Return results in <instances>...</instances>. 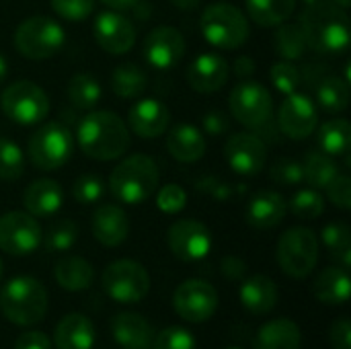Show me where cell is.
Here are the masks:
<instances>
[{
  "label": "cell",
  "mask_w": 351,
  "mask_h": 349,
  "mask_svg": "<svg viewBox=\"0 0 351 349\" xmlns=\"http://www.w3.org/2000/svg\"><path fill=\"white\" fill-rule=\"evenodd\" d=\"M152 349H195V339L183 327H167L154 335Z\"/></svg>",
  "instance_id": "44"
},
{
  "label": "cell",
  "mask_w": 351,
  "mask_h": 349,
  "mask_svg": "<svg viewBox=\"0 0 351 349\" xmlns=\"http://www.w3.org/2000/svg\"><path fill=\"white\" fill-rule=\"evenodd\" d=\"M317 105L306 95L292 93L282 103L278 113V123L282 134L292 140H304L317 130Z\"/></svg>",
  "instance_id": "16"
},
{
  "label": "cell",
  "mask_w": 351,
  "mask_h": 349,
  "mask_svg": "<svg viewBox=\"0 0 351 349\" xmlns=\"http://www.w3.org/2000/svg\"><path fill=\"white\" fill-rule=\"evenodd\" d=\"M241 302L253 315H267L278 304V286L267 276H253L241 286Z\"/></svg>",
  "instance_id": "26"
},
{
  "label": "cell",
  "mask_w": 351,
  "mask_h": 349,
  "mask_svg": "<svg viewBox=\"0 0 351 349\" xmlns=\"http://www.w3.org/2000/svg\"><path fill=\"white\" fill-rule=\"evenodd\" d=\"M101 2H105L107 6H111L115 10H123V8H132L138 0H101Z\"/></svg>",
  "instance_id": "55"
},
{
  "label": "cell",
  "mask_w": 351,
  "mask_h": 349,
  "mask_svg": "<svg viewBox=\"0 0 351 349\" xmlns=\"http://www.w3.org/2000/svg\"><path fill=\"white\" fill-rule=\"evenodd\" d=\"M296 0H247L249 16L261 27H278L290 19Z\"/></svg>",
  "instance_id": "32"
},
{
  "label": "cell",
  "mask_w": 351,
  "mask_h": 349,
  "mask_svg": "<svg viewBox=\"0 0 351 349\" xmlns=\"http://www.w3.org/2000/svg\"><path fill=\"white\" fill-rule=\"evenodd\" d=\"M350 276L346 267H327L315 280V296L329 306L346 304L350 298Z\"/></svg>",
  "instance_id": "29"
},
{
  "label": "cell",
  "mask_w": 351,
  "mask_h": 349,
  "mask_svg": "<svg viewBox=\"0 0 351 349\" xmlns=\"http://www.w3.org/2000/svg\"><path fill=\"white\" fill-rule=\"evenodd\" d=\"M224 278L237 282V280H243L245 274H247V263L241 259V257H234V255H228L222 259V265H220Z\"/></svg>",
  "instance_id": "51"
},
{
  "label": "cell",
  "mask_w": 351,
  "mask_h": 349,
  "mask_svg": "<svg viewBox=\"0 0 351 349\" xmlns=\"http://www.w3.org/2000/svg\"><path fill=\"white\" fill-rule=\"evenodd\" d=\"M177 8H181V10H193V8H197L199 6V0H171Z\"/></svg>",
  "instance_id": "56"
},
{
  "label": "cell",
  "mask_w": 351,
  "mask_h": 349,
  "mask_svg": "<svg viewBox=\"0 0 351 349\" xmlns=\"http://www.w3.org/2000/svg\"><path fill=\"white\" fill-rule=\"evenodd\" d=\"M51 8L68 21H84L93 8H95V0H51Z\"/></svg>",
  "instance_id": "47"
},
{
  "label": "cell",
  "mask_w": 351,
  "mask_h": 349,
  "mask_svg": "<svg viewBox=\"0 0 351 349\" xmlns=\"http://www.w3.org/2000/svg\"><path fill=\"white\" fill-rule=\"evenodd\" d=\"M333 4H337V6H341V8H348L351 4V0H331Z\"/></svg>",
  "instance_id": "58"
},
{
  "label": "cell",
  "mask_w": 351,
  "mask_h": 349,
  "mask_svg": "<svg viewBox=\"0 0 351 349\" xmlns=\"http://www.w3.org/2000/svg\"><path fill=\"white\" fill-rule=\"evenodd\" d=\"M171 253L181 261H199L212 249V234L206 224L197 220H179L167 234Z\"/></svg>",
  "instance_id": "14"
},
{
  "label": "cell",
  "mask_w": 351,
  "mask_h": 349,
  "mask_svg": "<svg viewBox=\"0 0 351 349\" xmlns=\"http://www.w3.org/2000/svg\"><path fill=\"white\" fill-rule=\"evenodd\" d=\"M224 154L232 171L241 175H257L265 167L267 146L257 134L239 132L228 138L224 146Z\"/></svg>",
  "instance_id": "15"
},
{
  "label": "cell",
  "mask_w": 351,
  "mask_h": 349,
  "mask_svg": "<svg viewBox=\"0 0 351 349\" xmlns=\"http://www.w3.org/2000/svg\"><path fill=\"white\" fill-rule=\"evenodd\" d=\"M187 204V193L181 185L177 183H171V185H165L158 193H156V206L160 212L165 214H177L185 208Z\"/></svg>",
  "instance_id": "46"
},
{
  "label": "cell",
  "mask_w": 351,
  "mask_h": 349,
  "mask_svg": "<svg viewBox=\"0 0 351 349\" xmlns=\"http://www.w3.org/2000/svg\"><path fill=\"white\" fill-rule=\"evenodd\" d=\"M25 173V158L16 142L0 138V179L16 181Z\"/></svg>",
  "instance_id": "39"
},
{
  "label": "cell",
  "mask_w": 351,
  "mask_h": 349,
  "mask_svg": "<svg viewBox=\"0 0 351 349\" xmlns=\"http://www.w3.org/2000/svg\"><path fill=\"white\" fill-rule=\"evenodd\" d=\"M53 278L60 288H64L68 292H80L93 284L95 272L86 259L70 255V257L58 259V263L53 265Z\"/></svg>",
  "instance_id": "30"
},
{
  "label": "cell",
  "mask_w": 351,
  "mask_h": 349,
  "mask_svg": "<svg viewBox=\"0 0 351 349\" xmlns=\"http://www.w3.org/2000/svg\"><path fill=\"white\" fill-rule=\"evenodd\" d=\"M128 121H130L132 132L138 134L140 138H156L167 132L171 113L162 101L142 99L130 109Z\"/></svg>",
  "instance_id": "20"
},
{
  "label": "cell",
  "mask_w": 351,
  "mask_h": 349,
  "mask_svg": "<svg viewBox=\"0 0 351 349\" xmlns=\"http://www.w3.org/2000/svg\"><path fill=\"white\" fill-rule=\"evenodd\" d=\"M78 239V226L72 220H58L45 232V249L47 251H68Z\"/></svg>",
  "instance_id": "40"
},
{
  "label": "cell",
  "mask_w": 351,
  "mask_h": 349,
  "mask_svg": "<svg viewBox=\"0 0 351 349\" xmlns=\"http://www.w3.org/2000/svg\"><path fill=\"white\" fill-rule=\"evenodd\" d=\"M146 84H148L146 72L142 68H138L136 64H130V62L128 64H119L113 70L111 86H113L115 95L121 97V99H136V97H140L146 91Z\"/></svg>",
  "instance_id": "35"
},
{
  "label": "cell",
  "mask_w": 351,
  "mask_h": 349,
  "mask_svg": "<svg viewBox=\"0 0 351 349\" xmlns=\"http://www.w3.org/2000/svg\"><path fill=\"white\" fill-rule=\"evenodd\" d=\"M2 274H4V263H2V259H0V280H2Z\"/></svg>",
  "instance_id": "60"
},
{
  "label": "cell",
  "mask_w": 351,
  "mask_h": 349,
  "mask_svg": "<svg viewBox=\"0 0 351 349\" xmlns=\"http://www.w3.org/2000/svg\"><path fill=\"white\" fill-rule=\"evenodd\" d=\"M56 349H90L95 344V327L88 317L66 315L53 331Z\"/></svg>",
  "instance_id": "25"
},
{
  "label": "cell",
  "mask_w": 351,
  "mask_h": 349,
  "mask_svg": "<svg viewBox=\"0 0 351 349\" xmlns=\"http://www.w3.org/2000/svg\"><path fill=\"white\" fill-rule=\"evenodd\" d=\"M230 76L228 62L218 53H202L187 68V82L197 93L220 91Z\"/></svg>",
  "instance_id": "19"
},
{
  "label": "cell",
  "mask_w": 351,
  "mask_h": 349,
  "mask_svg": "<svg viewBox=\"0 0 351 349\" xmlns=\"http://www.w3.org/2000/svg\"><path fill=\"white\" fill-rule=\"evenodd\" d=\"M269 74H271V82L276 84V88H278L280 93H284V95L296 93V88L300 86V80H302L298 66H294V64L288 62V60L278 62V64L271 68Z\"/></svg>",
  "instance_id": "43"
},
{
  "label": "cell",
  "mask_w": 351,
  "mask_h": 349,
  "mask_svg": "<svg viewBox=\"0 0 351 349\" xmlns=\"http://www.w3.org/2000/svg\"><path fill=\"white\" fill-rule=\"evenodd\" d=\"M317 103L329 113H341L350 105V82L339 76H323L315 88Z\"/></svg>",
  "instance_id": "33"
},
{
  "label": "cell",
  "mask_w": 351,
  "mask_h": 349,
  "mask_svg": "<svg viewBox=\"0 0 351 349\" xmlns=\"http://www.w3.org/2000/svg\"><path fill=\"white\" fill-rule=\"evenodd\" d=\"M103 290L109 298L121 304H136L150 292V276L138 261L117 259L103 272Z\"/></svg>",
  "instance_id": "8"
},
{
  "label": "cell",
  "mask_w": 351,
  "mask_h": 349,
  "mask_svg": "<svg viewBox=\"0 0 351 349\" xmlns=\"http://www.w3.org/2000/svg\"><path fill=\"white\" fill-rule=\"evenodd\" d=\"M321 237H323L325 247L331 251L333 259H335L341 267L350 269V265H351L350 226H348V224H343V222L327 224V226L323 228V234H321Z\"/></svg>",
  "instance_id": "36"
},
{
  "label": "cell",
  "mask_w": 351,
  "mask_h": 349,
  "mask_svg": "<svg viewBox=\"0 0 351 349\" xmlns=\"http://www.w3.org/2000/svg\"><path fill=\"white\" fill-rule=\"evenodd\" d=\"M105 183L97 175H82L72 185V195L78 204H97L103 197Z\"/></svg>",
  "instance_id": "45"
},
{
  "label": "cell",
  "mask_w": 351,
  "mask_h": 349,
  "mask_svg": "<svg viewBox=\"0 0 351 349\" xmlns=\"http://www.w3.org/2000/svg\"><path fill=\"white\" fill-rule=\"evenodd\" d=\"M351 125L346 119H331L319 128L317 146L329 156H343L350 152Z\"/></svg>",
  "instance_id": "31"
},
{
  "label": "cell",
  "mask_w": 351,
  "mask_h": 349,
  "mask_svg": "<svg viewBox=\"0 0 351 349\" xmlns=\"http://www.w3.org/2000/svg\"><path fill=\"white\" fill-rule=\"evenodd\" d=\"M276 49L288 62L304 56L306 39H304V33L298 23H286V25L282 23L280 25V29L276 33Z\"/></svg>",
  "instance_id": "37"
},
{
  "label": "cell",
  "mask_w": 351,
  "mask_h": 349,
  "mask_svg": "<svg viewBox=\"0 0 351 349\" xmlns=\"http://www.w3.org/2000/svg\"><path fill=\"white\" fill-rule=\"evenodd\" d=\"M298 25L304 33L306 47L321 56H341L350 49V16L346 8L329 0L306 6Z\"/></svg>",
  "instance_id": "1"
},
{
  "label": "cell",
  "mask_w": 351,
  "mask_h": 349,
  "mask_svg": "<svg viewBox=\"0 0 351 349\" xmlns=\"http://www.w3.org/2000/svg\"><path fill=\"white\" fill-rule=\"evenodd\" d=\"M228 349H241V348H228Z\"/></svg>",
  "instance_id": "61"
},
{
  "label": "cell",
  "mask_w": 351,
  "mask_h": 349,
  "mask_svg": "<svg viewBox=\"0 0 351 349\" xmlns=\"http://www.w3.org/2000/svg\"><path fill=\"white\" fill-rule=\"evenodd\" d=\"M93 31H95L97 43L107 53H113V56L128 53L136 43V29L132 21L113 10L101 12L95 21Z\"/></svg>",
  "instance_id": "18"
},
{
  "label": "cell",
  "mask_w": 351,
  "mask_h": 349,
  "mask_svg": "<svg viewBox=\"0 0 351 349\" xmlns=\"http://www.w3.org/2000/svg\"><path fill=\"white\" fill-rule=\"evenodd\" d=\"M43 241L41 226L29 212H8L0 216V249L6 255L23 257L33 253Z\"/></svg>",
  "instance_id": "12"
},
{
  "label": "cell",
  "mask_w": 351,
  "mask_h": 349,
  "mask_svg": "<svg viewBox=\"0 0 351 349\" xmlns=\"http://www.w3.org/2000/svg\"><path fill=\"white\" fill-rule=\"evenodd\" d=\"M2 111L14 123L35 125L43 121L49 113V99L43 88L31 80H19L8 84L0 97Z\"/></svg>",
  "instance_id": "9"
},
{
  "label": "cell",
  "mask_w": 351,
  "mask_h": 349,
  "mask_svg": "<svg viewBox=\"0 0 351 349\" xmlns=\"http://www.w3.org/2000/svg\"><path fill=\"white\" fill-rule=\"evenodd\" d=\"M329 344L333 349H351V323L350 319H337L329 331Z\"/></svg>",
  "instance_id": "49"
},
{
  "label": "cell",
  "mask_w": 351,
  "mask_h": 349,
  "mask_svg": "<svg viewBox=\"0 0 351 349\" xmlns=\"http://www.w3.org/2000/svg\"><path fill=\"white\" fill-rule=\"evenodd\" d=\"M290 208H292V212H294L296 218L315 220V218H319L325 212V200L315 189H302V191H298L292 197Z\"/></svg>",
  "instance_id": "41"
},
{
  "label": "cell",
  "mask_w": 351,
  "mask_h": 349,
  "mask_svg": "<svg viewBox=\"0 0 351 349\" xmlns=\"http://www.w3.org/2000/svg\"><path fill=\"white\" fill-rule=\"evenodd\" d=\"M74 140L68 128L58 121L41 125L29 138V156L41 171H56L64 167L72 154Z\"/></svg>",
  "instance_id": "10"
},
{
  "label": "cell",
  "mask_w": 351,
  "mask_h": 349,
  "mask_svg": "<svg viewBox=\"0 0 351 349\" xmlns=\"http://www.w3.org/2000/svg\"><path fill=\"white\" fill-rule=\"evenodd\" d=\"M185 56V39L175 27H156L144 39V58L158 70L175 68Z\"/></svg>",
  "instance_id": "17"
},
{
  "label": "cell",
  "mask_w": 351,
  "mask_h": 349,
  "mask_svg": "<svg viewBox=\"0 0 351 349\" xmlns=\"http://www.w3.org/2000/svg\"><path fill=\"white\" fill-rule=\"evenodd\" d=\"M202 33L214 47L237 49L249 37V21L234 4L214 2L202 14Z\"/></svg>",
  "instance_id": "5"
},
{
  "label": "cell",
  "mask_w": 351,
  "mask_h": 349,
  "mask_svg": "<svg viewBox=\"0 0 351 349\" xmlns=\"http://www.w3.org/2000/svg\"><path fill=\"white\" fill-rule=\"evenodd\" d=\"M78 146L95 160H115L130 148V130L113 111H93L78 125Z\"/></svg>",
  "instance_id": "2"
},
{
  "label": "cell",
  "mask_w": 351,
  "mask_h": 349,
  "mask_svg": "<svg viewBox=\"0 0 351 349\" xmlns=\"http://www.w3.org/2000/svg\"><path fill=\"white\" fill-rule=\"evenodd\" d=\"M302 2H304L306 6H313V4H319L321 0H302Z\"/></svg>",
  "instance_id": "59"
},
{
  "label": "cell",
  "mask_w": 351,
  "mask_h": 349,
  "mask_svg": "<svg viewBox=\"0 0 351 349\" xmlns=\"http://www.w3.org/2000/svg\"><path fill=\"white\" fill-rule=\"evenodd\" d=\"M158 187V167L146 154H134L121 160L109 177V189L123 204H144Z\"/></svg>",
  "instance_id": "4"
},
{
  "label": "cell",
  "mask_w": 351,
  "mask_h": 349,
  "mask_svg": "<svg viewBox=\"0 0 351 349\" xmlns=\"http://www.w3.org/2000/svg\"><path fill=\"white\" fill-rule=\"evenodd\" d=\"M175 313L187 323H204L218 309V292L210 282L187 280L173 294Z\"/></svg>",
  "instance_id": "13"
},
{
  "label": "cell",
  "mask_w": 351,
  "mask_h": 349,
  "mask_svg": "<svg viewBox=\"0 0 351 349\" xmlns=\"http://www.w3.org/2000/svg\"><path fill=\"white\" fill-rule=\"evenodd\" d=\"M302 171H304V181L311 183L315 189H325L339 175L337 163L321 150L306 154L302 163Z\"/></svg>",
  "instance_id": "34"
},
{
  "label": "cell",
  "mask_w": 351,
  "mask_h": 349,
  "mask_svg": "<svg viewBox=\"0 0 351 349\" xmlns=\"http://www.w3.org/2000/svg\"><path fill=\"white\" fill-rule=\"evenodd\" d=\"M167 150L179 163H197L206 154L204 134L195 125H177L167 138Z\"/></svg>",
  "instance_id": "27"
},
{
  "label": "cell",
  "mask_w": 351,
  "mask_h": 349,
  "mask_svg": "<svg viewBox=\"0 0 351 349\" xmlns=\"http://www.w3.org/2000/svg\"><path fill=\"white\" fill-rule=\"evenodd\" d=\"M64 45V29L49 16L37 14L23 21L14 31V47L29 60H47Z\"/></svg>",
  "instance_id": "6"
},
{
  "label": "cell",
  "mask_w": 351,
  "mask_h": 349,
  "mask_svg": "<svg viewBox=\"0 0 351 349\" xmlns=\"http://www.w3.org/2000/svg\"><path fill=\"white\" fill-rule=\"evenodd\" d=\"M302 333L290 319H276L259 329L253 349H300Z\"/></svg>",
  "instance_id": "28"
},
{
  "label": "cell",
  "mask_w": 351,
  "mask_h": 349,
  "mask_svg": "<svg viewBox=\"0 0 351 349\" xmlns=\"http://www.w3.org/2000/svg\"><path fill=\"white\" fill-rule=\"evenodd\" d=\"M204 130L210 136H220L228 132V117L222 111H212L204 117Z\"/></svg>",
  "instance_id": "52"
},
{
  "label": "cell",
  "mask_w": 351,
  "mask_h": 349,
  "mask_svg": "<svg viewBox=\"0 0 351 349\" xmlns=\"http://www.w3.org/2000/svg\"><path fill=\"white\" fill-rule=\"evenodd\" d=\"M206 189H208V193H210V195H214L216 200H222V202H224V200H228V197H230V193H232V191H230V187H228V183H226V181H218V179H216L210 187H206Z\"/></svg>",
  "instance_id": "54"
},
{
  "label": "cell",
  "mask_w": 351,
  "mask_h": 349,
  "mask_svg": "<svg viewBox=\"0 0 351 349\" xmlns=\"http://www.w3.org/2000/svg\"><path fill=\"white\" fill-rule=\"evenodd\" d=\"M319 261V239L308 228H290L278 243V263L282 272L294 280H304L313 274Z\"/></svg>",
  "instance_id": "7"
},
{
  "label": "cell",
  "mask_w": 351,
  "mask_h": 349,
  "mask_svg": "<svg viewBox=\"0 0 351 349\" xmlns=\"http://www.w3.org/2000/svg\"><path fill=\"white\" fill-rule=\"evenodd\" d=\"M14 349H51V339L41 331H27L16 339Z\"/></svg>",
  "instance_id": "50"
},
{
  "label": "cell",
  "mask_w": 351,
  "mask_h": 349,
  "mask_svg": "<svg viewBox=\"0 0 351 349\" xmlns=\"http://www.w3.org/2000/svg\"><path fill=\"white\" fill-rule=\"evenodd\" d=\"M288 204L278 191H259L247 206V222L257 230L276 228L286 218Z\"/></svg>",
  "instance_id": "23"
},
{
  "label": "cell",
  "mask_w": 351,
  "mask_h": 349,
  "mask_svg": "<svg viewBox=\"0 0 351 349\" xmlns=\"http://www.w3.org/2000/svg\"><path fill=\"white\" fill-rule=\"evenodd\" d=\"M62 187L51 179H37L29 183L23 193V204L27 212L35 218H49L62 208Z\"/></svg>",
  "instance_id": "24"
},
{
  "label": "cell",
  "mask_w": 351,
  "mask_h": 349,
  "mask_svg": "<svg viewBox=\"0 0 351 349\" xmlns=\"http://www.w3.org/2000/svg\"><path fill=\"white\" fill-rule=\"evenodd\" d=\"M111 333L123 349H150L154 339L152 325L138 313H119L111 321Z\"/></svg>",
  "instance_id": "22"
},
{
  "label": "cell",
  "mask_w": 351,
  "mask_h": 349,
  "mask_svg": "<svg viewBox=\"0 0 351 349\" xmlns=\"http://www.w3.org/2000/svg\"><path fill=\"white\" fill-rule=\"evenodd\" d=\"M230 111L247 128H263L271 119L274 101L269 91L257 80H243L239 82L228 97Z\"/></svg>",
  "instance_id": "11"
},
{
  "label": "cell",
  "mask_w": 351,
  "mask_h": 349,
  "mask_svg": "<svg viewBox=\"0 0 351 349\" xmlns=\"http://www.w3.org/2000/svg\"><path fill=\"white\" fill-rule=\"evenodd\" d=\"M234 72H237V76L247 78V76H251L255 72V62L251 58H247V56H241L234 62Z\"/></svg>",
  "instance_id": "53"
},
{
  "label": "cell",
  "mask_w": 351,
  "mask_h": 349,
  "mask_svg": "<svg viewBox=\"0 0 351 349\" xmlns=\"http://www.w3.org/2000/svg\"><path fill=\"white\" fill-rule=\"evenodd\" d=\"M327 197L331 200V204H335L341 210H350L351 208V179L348 175H337L327 187Z\"/></svg>",
  "instance_id": "48"
},
{
  "label": "cell",
  "mask_w": 351,
  "mask_h": 349,
  "mask_svg": "<svg viewBox=\"0 0 351 349\" xmlns=\"http://www.w3.org/2000/svg\"><path fill=\"white\" fill-rule=\"evenodd\" d=\"M0 309L12 325L33 327L47 313V290L35 278H12L0 292Z\"/></svg>",
  "instance_id": "3"
},
{
  "label": "cell",
  "mask_w": 351,
  "mask_h": 349,
  "mask_svg": "<svg viewBox=\"0 0 351 349\" xmlns=\"http://www.w3.org/2000/svg\"><path fill=\"white\" fill-rule=\"evenodd\" d=\"M269 177L274 183L284 185V187H294L300 185L304 181V171H302V163L294 160V158H280L271 165L269 169Z\"/></svg>",
  "instance_id": "42"
},
{
  "label": "cell",
  "mask_w": 351,
  "mask_h": 349,
  "mask_svg": "<svg viewBox=\"0 0 351 349\" xmlns=\"http://www.w3.org/2000/svg\"><path fill=\"white\" fill-rule=\"evenodd\" d=\"M93 237L105 247H119L130 234V222L119 206L105 204L95 210L90 220Z\"/></svg>",
  "instance_id": "21"
},
{
  "label": "cell",
  "mask_w": 351,
  "mask_h": 349,
  "mask_svg": "<svg viewBox=\"0 0 351 349\" xmlns=\"http://www.w3.org/2000/svg\"><path fill=\"white\" fill-rule=\"evenodd\" d=\"M68 99L78 109H93L101 101V84L88 74H76L68 82Z\"/></svg>",
  "instance_id": "38"
},
{
  "label": "cell",
  "mask_w": 351,
  "mask_h": 349,
  "mask_svg": "<svg viewBox=\"0 0 351 349\" xmlns=\"http://www.w3.org/2000/svg\"><path fill=\"white\" fill-rule=\"evenodd\" d=\"M6 76H8V62H6V58L0 53V82H2Z\"/></svg>",
  "instance_id": "57"
}]
</instances>
